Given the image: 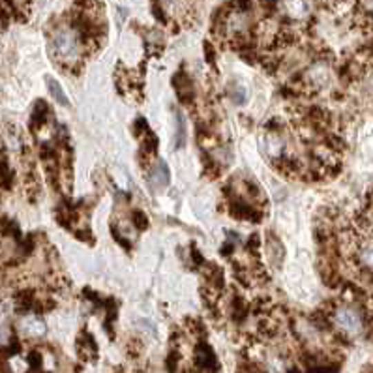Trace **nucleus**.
Wrapping results in <instances>:
<instances>
[{"label":"nucleus","instance_id":"f257e3e1","mask_svg":"<svg viewBox=\"0 0 373 373\" xmlns=\"http://www.w3.org/2000/svg\"><path fill=\"white\" fill-rule=\"evenodd\" d=\"M334 325L338 327V330L349 336V338H356L364 332V319L356 308L349 306V304H341L334 310L332 314Z\"/></svg>","mask_w":373,"mask_h":373},{"label":"nucleus","instance_id":"f03ea898","mask_svg":"<svg viewBox=\"0 0 373 373\" xmlns=\"http://www.w3.org/2000/svg\"><path fill=\"white\" fill-rule=\"evenodd\" d=\"M53 49L57 60H60L62 64H74L79 59V40L75 36L74 30H57L53 38Z\"/></svg>","mask_w":373,"mask_h":373},{"label":"nucleus","instance_id":"7ed1b4c3","mask_svg":"<svg viewBox=\"0 0 373 373\" xmlns=\"http://www.w3.org/2000/svg\"><path fill=\"white\" fill-rule=\"evenodd\" d=\"M354 257L362 270L373 274V244L364 242V244H354Z\"/></svg>","mask_w":373,"mask_h":373},{"label":"nucleus","instance_id":"20e7f679","mask_svg":"<svg viewBox=\"0 0 373 373\" xmlns=\"http://www.w3.org/2000/svg\"><path fill=\"white\" fill-rule=\"evenodd\" d=\"M19 328L21 332L28 336V338H40L46 332V325H43V321H40L38 317H34V315H28V317H23L19 321Z\"/></svg>","mask_w":373,"mask_h":373},{"label":"nucleus","instance_id":"39448f33","mask_svg":"<svg viewBox=\"0 0 373 373\" xmlns=\"http://www.w3.org/2000/svg\"><path fill=\"white\" fill-rule=\"evenodd\" d=\"M148 180L154 188H165L169 184V169L163 161H158L156 165L150 169L148 173Z\"/></svg>","mask_w":373,"mask_h":373},{"label":"nucleus","instance_id":"423d86ee","mask_svg":"<svg viewBox=\"0 0 373 373\" xmlns=\"http://www.w3.org/2000/svg\"><path fill=\"white\" fill-rule=\"evenodd\" d=\"M283 8H285V14L293 19H302L308 15V6L306 0H283Z\"/></svg>","mask_w":373,"mask_h":373},{"label":"nucleus","instance_id":"0eeeda50","mask_svg":"<svg viewBox=\"0 0 373 373\" xmlns=\"http://www.w3.org/2000/svg\"><path fill=\"white\" fill-rule=\"evenodd\" d=\"M47 87H49V90H51V96H53L54 100L59 101L60 105H64V107L70 105V101H68L66 94L62 92V88H60V85L57 83V81L49 77V79H47Z\"/></svg>","mask_w":373,"mask_h":373},{"label":"nucleus","instance_id":"6e6552de","mask_svg":"<svg viewBox=\"0 0 373 373\" xmlns=\"http://www.w3.org/2000/svg\"><path fill=\"white\" fill-rule=\"evenodd\" d=\"M177 126H179V134H177V137H179V147H182L184 141H186V132H184V119H182L180 113H177Z\"/></svg>","mask_w":373,"mask_h":373},{"label":"nucleus","instance_id":"1a4fd4ad","mask_svg":"<svg viewBox=\"0 0 373 373\" xmlns=\"http://www.w3.org/2000/svg\"><path fill=\"white\" fill-rule=\"evenodd\" d=\"M132 218H134V223H135V227H137V229H145V227H147V218H145V216H143V214H141L139 210H135Z\"/></svg>","mask_w":373,"mask_h":373},{"label":"nucleus","instance_id":"9d476101","mask_svg":"<svg viewBox=\"0 0 373 373\" xmlns=\"http://www.w3.org/2000/svg\"><path fill=\"white\" fill-rule=\"evenodd\" d=\"M370 218V216H367ZM370 236H373V218H370Z\"/></svg>","mask_w":373,"mask_h":373}]
</instances>
